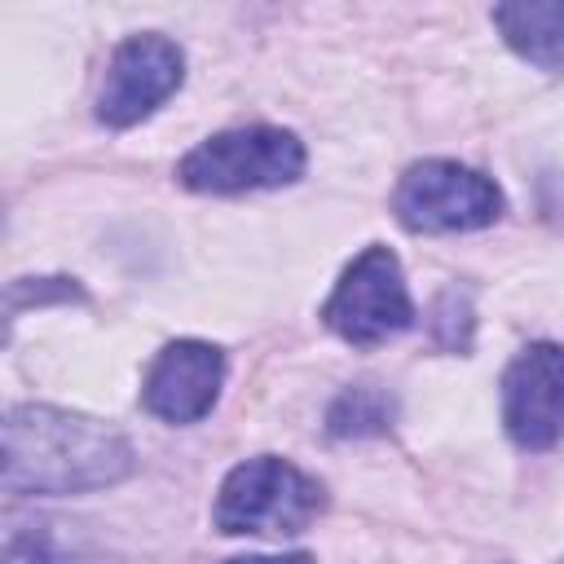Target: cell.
<instances>
[{
    "label": "cell",
    "instance_id": "obj_1",
    "mask_svg": "<svg viewBox=\"0 0 564 564\" xmlns=\"http://www.w3.org/2000/svg\"><path fill=\"white\" fill-rule=\"evenodd\" d=\"M132 471V445L75 410L13 405L4 414V489L9 494H84Z\"/></svg>",
    "mask_w": 564,
    "mask_h": 564
},
{
    "label": "cell",
    "instance_id": "obj_2",
    "mask_svg": "<svg viewBox=\"0 0 564 564\" xmlns=\"http://www.w3.org/2000/svg\"><path fill=\"white\" fill-rule=\"evenodd\" d=\"M326 507V489L300 471L286 458L260 454L238 463L216 494V529L220 533H269V538H286V533H304Z\"/></svg>",
    "mask_w": 564,
    "mask_h": 564
},
{
    "label": "cell",
    "instance_id": "obj_3",
    "mask_svg": "<svg viewBox=\"0 0 564 564\" xmlns=\"http://www.w3.org/2000/svg\"><path fill=\"white\" fill-rule=\"evenodd\" d=\"M304 172V145L286 128L251 123V128H229L194 145L176 176L194 194H242V189H273L291 185Z\"/></svg>",
    "mask_w": 564,
    "mask_h": 564
},
{
    "label": "cell",
    "instance_id": "obj_4",
    "mask_svg": "<svg viewBox=\"0 0 564 564\" xmlns=\"http://www.w3.org/2000/svg\"><path fill=\"white\" fill-rule=\"evenodd\" d=\"M392 212L414 234H463L498 220L502 189L476 167L449 159H423L397 181Z\"/></svg>",
    "mask_w": 564,
    "mask_h": 564
},
{
    "label": "cell",
    "instance_id": "obj_5",
    "mask_svg": "<svg viewBox=\"0 0 564 564\" xmlns=\"http://www.w3.org/2000/svg\"><path fill=\"white\" fill-rule=\"evenodd\" d=\"M322 322L357 348H370V344L401 335L414 322L401 260L388 247H366L344 269V278L335 282V291L322 308Z\"/></svg>",
    "mask_w": 564,
    "mask_h": 564
},
{
    "label": "cell",
    "instance_id": "obj_6",
    "mask_svg": "<svg viewBox=\"0 0 564 564\" xmlns=\"http://www.w3.org/2000/svg\"><path fill=\"white\" fill-rule=\"evenodd\" d=\"M185 79V53L167 35H128L110 62L97 93V119L110 128H132L150 119Z\"/></svg>",
    "mask_w": 564,
    "mask_h": 564
},
{
    "label": "cell",
    "instance_id": "obj_7",
    "mask_svg": "<svg viewBox=\"0 0 564 564\" xmlns=\"http://www.w3.org/2000/svg\"><path fill=\"white\" fill-rule=\"evenodd\" d=\"M502 423L520 449H551L564 436V348L529 344L502 375Z\"/></svg>",
    "mask_w": 564,
    "mask_h": 564
},
{
    "label": "cell",
    "instance_id": "obj_8",
    "mask_svg": "<svg viewBox=\"0 0 564 564\" xmlns=\"http://www.w3.org/2000/svg\"><path fill=\"white\" fill-rule=\"evenodd\" d=\"M220 375H225V357L212 344L176 339L154 357L141 401L163 423H198L216 405Z\"/></svg>",
    "mask_w": 564,
    "mask_h": 564
},
{
    "label": "cell",
    "instance_id": "obj_9",
    "mask_svg": "<svg viewBox=\"0 0 564 564\" xmlns=\"http://www.w3.org/2000/svg\"><path fill=\"white\" fill-rule=\"evenodd\" d=\"M502 40L542 70H564V0H516L494 4Z\"/></svg>",
    "mask_w": 564,
    "mask_h": 564
},
{
    "label": "cell",
    "instance_id": "obj_10",
    "mask_svg": "<svg viewBox=\"0 0 564 564\" xmlns=\"http://www.w3.org/2000/svg\"><path fill=\"white\" fill-rule=\"evenodd\" d=\"M392 419V405L379 388L361 383V388H348L335 405H330V432L335 436H366V432H383Z\"/></svg>",
    "mask_w": 564,
    "mask_h": 564
},
{
    "label": "cell",
    "instance_id": "obj_11",
    "mask_svg": "<svg viewBox=\"0 0 564 564\" xmlns=\"http://www.w3.org/2000/svg\"><path fill=\"white\" fill-rule=\"evenodd\" d=\"M9 564H106V560L88 555V551H75V546L66 551L48 533H18L9 542Z\"/></svg>",
    "mask_w": 564,
    "mask_h": 564
},
{
    "label": "cell",
    "instance_id": "obj_12",
    "mask_svg": "<svg viewBox=\"0 0 564 564\" xmlns=\"http://www.w3.org/2000/svg\"><path fill=\"white\" fill-rule=\"evenodd\" d=\"M225 564H313L304 551H291V555H238V560H225Z\"/></svg>",
    "mask_w": 564,
    "mask_h": 564
}]
</instances>
